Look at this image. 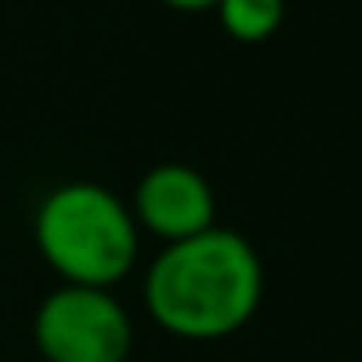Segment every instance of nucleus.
<instances>
[{"label": "nucleus", "instance_id": "5", "mask_svg": "<svg viewBox=\"0 0 362 362\" xmlns=\"http://www.w3.org/2000/svg\"><path fill=\"white\" fill-rule=\"evenodd\" d=\"M214 12L238 43H265L284 24V0H218Z\"/></svg>", "mask_w": 362, "mask_h": 362}, {"label": "nucleus", "instance_id": "6", "mask_svg": "<svg viewBox=\"0 0 362 362\" xmlns=\"http://www.w3.org/2000/svg\"><path fill=\"white\" fill-rule=\"evenodd\" d=\"M160 4H168L175 12H214L218 0H160Z\"/></svg>", "mask_w": 362, "mask_h": 362}, {"label": "nucleus", "instance_id": "4", "mask_svg": "<svg viewBox=\"0 0 362 362\" xmlns=\"http://www.w3.org/2000/svg\"><path fill=\"white\" fill-rule=\"evenodd\" d=\"M129 211H133V222L141 234H152L164 245L218 226L214 222V187L191 164L148 168L133 187Z\"/></svg>", "mask_w": 362, "mask_h": 362}, {"label": "nucleus", "instance_id": "1", "mask_svg": "<svg viewBox=\"0 0 362 362\" xmlns=\"http://www.w3.org/2000/svg\"><path fill=\"white\" fill-rule=\"evenodd\" d=\"M141 292L160 331L187 343H218L257 315L265 265L245 234L211 226L164 245L144 269Z\"/></svg>", "mask_w": 362, "mask_h": 362}, {"label": "nucleus", "instance_id": "3", "mask_svg": "<svg viewBox=\"0 0 362 362\" xmlns=\"http://www.w3.org/2000/svg\"><path fill=\"white\" fill-rule=\"evenodd\" d=\"M43 362H129L136 327L113 288L59 284L32 320Z\"/></svg>", "mask_w": 362, "mask_h": 362}, {"label": "nucleus", "instance_id": "2", "mask_svg": "<svg viewBox=\"0 0 362 362\" xmlns=\"http://www.w3.org/2000/svg\"><path fill=\"white\" fill-rule=\"evenodd\" d=\"M35 250L59 284L117 288L141 257V230L121 195L74 180L43 195L35 211Z\"/></svg>", "mask_w": 362, "mask_h": 362}]
</instances>
